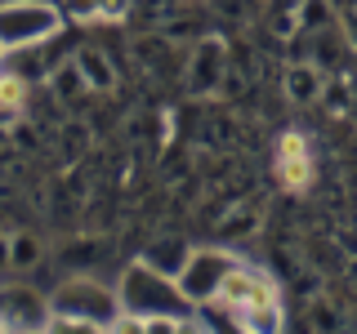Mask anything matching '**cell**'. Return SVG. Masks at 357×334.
<instances>
[{
	"instance_id": "cell-1",
	"label": "cell",
	"mask_w": 357,
	"mask_h": 334,
	"mask_svg": "<svg viewBox=\"0 0 357 334\" xmlns=\"http://www.w3.org/2000/svg\"><path fill=\"white\" fill-rule=\"evenodd\" d=\"M210 303L228 308L241 330H277L282 326V285L268 272H259V267L232 263Z\"/></svg>"
},
{
	"instance_id": "cell-2",
	"label": "cell",
	"mask_w": 357,
	"mask_h": 334,
	"mask_svg": "<svg viewBox=\"0 0 357 334\" xmlns=\"http://www.w3.org/2000/svg\"><path fill=\"white\" fill-rule=\"evenodd\" d=\"M116 299L130 312H165V317H192L197 312L192 299L178 289L174 276H161L152 267H130L121 289H116Z\"/></svg>"
},
{
	"instance_id": "cell-3",
	"label": "cell",
	"mask_w": 357,
	"mask_h": 334,
	"mask_svg": "<svg viewBox=\"0 0 357 334\" xmlns=\"http://www.w3.org/2000/svg\"><path fill=\"white\" fill-rule=\"evenodd\" d=\"M63 14L45 0H5L0 5V49H27L50 36H59Z\"/></svg>"
},
{
	"instance_id": "cell-4",
	"label": "cell",
	"mask_w": 357,
	"mask_h": 334,
	"mask_svg": "<svg viewBox=\"0 0 357 334\" xmlns=\"http://www.w3.org/2000/svg\"><path fill=\"white\" fill-rule=\"evenodd\" d=\"M50 308L54 312H72V317H85V321H94L98 330H112V321H116V312H121V299H116V289L76 276V281L59 285V294L50 299Z\"/></svg>"
},
{
	"instance_id": "cell-5",
	"label": "cell",
	"mask_w": 357,
	"mask_h": 334,
	"mask_svg": "<svg viewBox=\"0 0 357 334\" xmlns=\"http://www.w3.org/2000/svg\"><path fill=\"white\" fill-rule=\"evenodd\" d=\"M312 178H317V165H312L308 138L299 129H286L282 138H277V183H282L286 192L304 196L312 187Z\"/></svg>"
},
{
	"instance_id": "cell-6",
	"label": "cell",
	"mask_w": 357,
	"mask_h": 334,
	"mask_svg": "<svg viewBox=\"0 0 357 334\" xmlns=\"http://www.w3.org/2000/svg\"><path fill=\"white\" fill-rule=\"evenodd\" d=\"M237 263L232 254H219V250H201V254H192V263L183 267V272L174 276L178 281V289H183L188 299H192V308H201V303H210L215 299V289H219V281H223V272Z\"/></svg>"
},
{
	"instance_id": "cell-7",
	"label": "cell",
	"mask_w": 357,
	"mask_h": 334,
	"mask_svg": "<svg viewBox=\"0 0 357 334\" xmlns=\"http://www.w3.org/2000/svg\"><path fill=\"white\" fill-rule=\"evenodd\" d=\"M22 103H27V81L14 72H0V107L5 111H18Z\"/></svg>"
},
{
	"instance_id": "cell-8",
	"label": "cell",
	"mask_w": 357,
	"mask_h": 334,
	"mask_svg": "<svg viewBox=\"0 0 357 334\" xmlns=\"http://www.w3.org/2000/svg\"><path fill=\"white\" fill-rule=\"evenodd\" d=\"M134 0H94V22H126Z\"/></svg>"
},
{
	"instance_id": "cell-9",
	"label": "cell",
	"mask_w": 357,
	"mask_h": 334,
	"mask_svg": "<svg viewBox=\"0 0 357 334\" xmlns=\"http://www.w3.org/2000/svg\"><path fill=\"white\" fill-rule=\"evenodd\" d=\"M67 14L72 22H94V0H67Z\"/></svg>"
},
{
	"instance_id": "cell-10",
	"label": "cell",
	"mask_w": 357,
	"mask_h": 334,
	"mask_svg": "<svg viewBox=\"0 0 357 334\" xmlns=\"http://www.w3.org/2000/svg\"><path fill=\"white\" fill-rule=\"evenodd\" d=\"M0 330H5V317H0Z\"/></svg>"
},
{
	"instance_id": "cell-11",
	"label": "cell",
	"mask_w": 357,
	"mask_h": 334,
	"mask_svg": "<svg viewBox=\"0 0 357 334\" xmlns=\"http://www.w3.org/2000/svg\"><path fill=\"white\" fill-rule=\"evenodd\" d=\"M0 63H5V49H0Z\"/></svg>"
}]
</instances>
